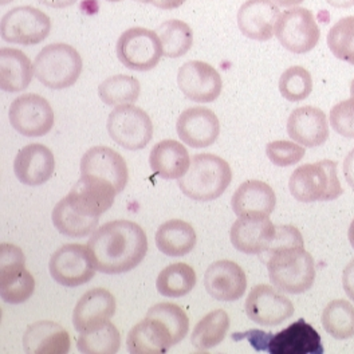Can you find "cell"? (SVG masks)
Wrapping results in <instances>:
<instances>
[{
    "label": "cell",
    "mask_w": 354,
    "mask_h": 354,
    "mask_svg": "<svg viewBox=\"0 0 354 354\" xmlns=\"http://www.w3.org/2000/svg\"><path fill=\"white\" fill-rule=\"evenodd\" d=\"M115 53L120 62L134 71L155 68L164 55L157 32L144 27H132L122 32L117 41Z\"/></svg>",
    "instance_id": "9"
},
{
    "label": "cell",
    "mask_w": 354,
    "mask_h": 354,
    "mask_svg": "<svg viewBox=\"0 0 354 354\" xmlns=\"http://www.w3.org/2000/svg\"><path fill=\"white\" fill-rule=\"evenodd\" d=\"M32 67L34 75L42 85L61 90L78 81L82 73V58L70 44H48L37 55Z\"/></svg>",
    "instance_id": "6"
},
{
    "label": "cell",
    "mask_w": 354,
    "mask_h": 354,
    "mask_svg": "<svg viewBox=\"0 0 354 354\" xmlns=\"http://www.w3.org/2000/svg\"><path fill=\"white\" fill-rule=\"evenodd\" d=\"M115 195L118 194L111 183L91 175H81L66 199L80 214L100 219L114 204Z\"/></svg>",
    "instance_id": "15"
},
{
    "label": "cell",
    "mask_w": 354,
    "mask_h": 354,
    "mask_svg": "<svg viewBox=\"0 0 354 354\" xmlns=\"http://www.w3.org/2000/svg\"><path fill=\"white\" fill-rule=\"evenodd\" d=\"M35 279L26 268L22 250L14 244H0V294L6 304L19 305L31 298Z\"/></svg>",
    "instance_id": "7"
},
{
    "label": "cell",
    "mask_w": 354,
    "mask_h": 354,
    "mask_svg": "<svg viewBox=\"0 0 354 354\" xmlns=\"http://www.w3.org/2000/svg\"><path fill=\"white\" fill-rule=\"evenodd\" d=\"M328 46L335 58L354 66V17L342 18L333 26Z\"/></svg>",
    "instance_id": "38"
},
{
    "label": "cell",
    "mask_w": 354,
    "mask_h": 354,
    "mask_svg": "<svg viewBox=\"0 0 354 354\" xmlns=\"http://www.w3.org/2000/svg\"><path fill=\"white\" fill-rule=\"evenodd\" d=\"M274 3L279 7H297L304 3V0H274Z\"/></svg>",
    "instance_id": "48"
},
{
    "label": "cell",
    "mask_w": 354,
    "mask_h": 354,
    "mask_svg": "<svg viewBox=\"0 0 354 354\" xmlns=\"http://www.w3.org/2000/svg\"><path fill=\"white\" fill-rule=\"evenodd\" d=\"M8 118L12 128L26 137H42L53 129L54 111L48 101L34 93L14 100Z\"/></svg>",
    "instance_id": "13"
},
{
    "label": "cell",
    "mask_w": 354,
    "mask_h": 354,
    "mask_svg": "<svg viewBox=\"0 0 354 354\" xmlns=\"http://www.w3.org/2000/svg\"><path fill=\"white\" fill-rule=\"evenodd\" d=\"M306 153L305 148L298 142L278 140L271 141L266 145V155L268 160L277 167H290L299 162Z\"/></svg>",
    "instance_id": "41"
},
{
    "label": "cell",
    "mask_w": 354,
    "mask_h": 354,
    "mask_svg": "<svg viewBox=\"0 0 354 354\" xmlns=\"http://www.w3.org/2000/svg\"><path fill=\"white\" fill-rule=\"evenodd\" d=\"M157 35L162 46V53L168 58L185 55L194 44V32L188 23L177 19L162 22L157 28Z\"/></svg>",
    "instance_id": "34"
},
{
    "label": "cell",
    "mask_w": 354,
    "mask_h": 354,
    "mask_svg": "<svg viewBox=\"0 0 354 354\" xmlns=\"http://www.w3.org/2000/svg\"><path fill=\"white\" fill-rule=\"evenodd\" d=\"M288 133L295 142L308 148H315L328 141L329 121L326 114L318 108H297L288 117Z\"/></svg>",
    "instance_id": "24"
},
{
    "label": "cell",
    "mask_w": 354,
    "mask_h": 354,
    "mask_svg": "<svg viewBox=\"0 0 354 354\" xmlns=\"http://www.w3.org/2000/svg\"><path fill=\"white\" fill-rule=\"evenodd\" d=\"M141 86L137 78L117 74L106 78L98 86V94L104 104L111 106L133 105L140 95Z\"/></svg>",
    "instance_id": "35"
},
{
    "label": "cell",
    "mask_w": 354,
    "mask_h": 354,
    "mask_svg": "<svg viewBox=\"0 0 354 354\" xmlns=\"http://www.w3.org/2000/svg\"><path fill=\"white\" fill-rule=\"evenodd\" d=\"M277 225L267 215H243L234 223L230 231L231 243L243 254H263L272 242Z\"/></svg>",
    "instance_id": "18"
},
{
    "label": "cell",
    "mask_w": 354,
    "mask_h": 354,
    "mask_svg": "<svg viewBox=\"0 0 354 354\" xmlns=\"http://www.w3.org/2000/svg\"><path fill=\"white\" fill-rule=\"evenodd\" d=\"M133 1H138V3H145V4H148V3H153L155 0H133Z\"/></svg>",
    "instance_id": "50"
},
{
    "label": "cell",
    "mask_w": 354,
    "mask_h": 354,
    "mask_svg": "<svg viewBox=\"0 0 354 354\" xmlns=\"http://www.w3.org/2000/svg\"><path fill=\"white\" fill-rule=\"evenodd\" d=\"M177 85L195 102H214L221 95L223 81L216 68L203 61H189L178 68Z\"/></svg>",
    "instance_id": "16"
},
{
    "label": "cell",
    "mask_w": 354,
    "mask_h": 354,
    "mask_svg": "<svg viewBox=\"0 0 354 354\" xmlns=\"http://www.w3.org/2000/svg\"><path fill=\"white\" fill-rule=\"evenodd\" d=\"M53 279L66 288H77L88 283L95 274L88 245L65 244L58 248L50 259Z\"/></svg>",
    "instance_id": "12"
},
{
    "label": "cell",
    "mask_w": 354,
    "mask_h": 354,
    "mask_svg": "<svg viewBox=\"0 0 354 354\" xmlns=\"http://www.w3.org/2000/svg\"><path fill=\"white\" fill-rule=\"evenodd\" d=\"M51 218L55 228L62 235L70 238H85L91 235L100 223V219L97 218H88L75 211L66 198L54 207Z\"/></svg>",
    "instance_id": "31"
},
{
    "label": "cell",
    "mask_w": 354,
    "mask_h": 354,
    "mask_svg": "<svg viewBox=\"0 0 354 354\" xmlns=\"http://www.w3.org/2000/svg\"><path fill=\"white\" fill-rule=\"evenodd\" d=\"M288 189L301 203L338 199L344 189L337 175V162L322 160L298 167L290 176Z\"/></svg>",
    "instance_id": "5"
},
{
    "label": "cell",
    "mask_w": 354,
    "mask_h": 354,
    "mask_svg": "<svg viewBox=\"0 0 354 354\" xmlns=\"http://www.w3.org/2000/svg\"><path fill=\"white\" fill-rule=\"evenodd\" d=\"M10 1H12V0H1V4H7V3H10Z\"/></svg>",
    "instance_id": "52"
},
{
    "label": "cell",
    "mask_w": 354,
    "mask_h": 354,
    "mask_svg": "<svg viewBox=\"0 0 354 354\" xmlns=\"http://www.w3.org/2000/svg\"><path fill=\"white\" fill-rule=\"evenodd\" d=\"M232 180L230 164L211 153L195 155L189 169L178 180L181 192L189 199L211 201L225 192Z\"/></svg>",
    "instance_id": "4"
},
{
    "label": "cell",
    "mask_w": 354,
    "mask_h": 354,
    "mask_svg": "<svg viewBox=\"0 0 354 354\" xmlns=\"http://www.w3.org/2000/svg\"><path fill=\"white\" fill-rule=\"evenodd\" d=\"M148 315H152L162 321L174 334L177 344L181 342L189 330V319L185 311L175 304L164 302L157 304L148 310Z\"/></svg>",
    "instance_id": "40"
},
{
    "label": "cell",
    "mask_w": 354,
    "mask_h": 354,
    "mask_svg": "<svg viewBox=\"0 0 354 354\" xmlns=\"http://www.w3.org/2000/svg\"><path fill=\"white\" fill-rule=\"evenodd\" d=\"M156 245L158 250L172 258L184 257L194 250L198 242L196 231L184 221L172 219L161 224L156 232Z\"/></svg>",
    "instance_id": "30"
},
{
    "label": "cell",
    "mask_w": 354,
    "mask_h": 354,
    "mask_svg": "<svg viewBox=\"0 0 354 354\" xmlns=\"http://www.w3.org/2000/svg\"><path fill=\"white\" fill-rule=\"evenodd\" d=\"M115 313V298L105 288L85 292L73 311V325L80 333L93 330L106 324Z\"/></svg>",
    "instance_id": "22"
},
{
    "label": "cell",
    "mask_w": 354,
    "mask_h": 354,
    "mask_svg": "<svg viewBox=\"0 0 354 354\" xmlns=\"http://www.w3.org/2000/svg\"><path fill=\"white\" fill-rule=\"evenodd\" d=\"M120 346V332L109 321L93 330L81 333L77 341L78 351L84 354H115Z\"/></svg>",
    "instance_id": "36"
},
{
    "label": "cell",
    "mask_w": 354,
    "mask_h": 354,
    "mask_svg": "<svg viewBox=\"0 0 354 354\" xmlns=\"http://www.w3.org/2000/svg\"><path fill=\"white\" fill-rule=\"evenodd\" d=\"M244 309L252 322L263 326L281 325L294 314V305L288 297L268 285L252 288L245 299Z\"/></svg>",
    "instance_id": "14"
},
{
    "label": "cell",
    "mask_w": 354,
    "mask_h": 354,
    "mask_svg": "<svg viewBox=\"0 0 354 354\" xmlns=\"http://www.w3.org/2000/svg\"><path fill=\"white\" fill-rule=\"evenodd\" d=\"M178 138L191 148H207L221 134V122L216 114L208 108H188L177 118Z\"/></svg>",
    "instance_id": "17"
},
{
    "label": "cell",
    "mask_w": 354,
    "mask_h": 354,
    "mask_svg": "<svg viewBox=\"0 0 354 354\" xmlns=\"http://www.w3.org/2000/svg\"><path fill=\"white\" fill-rule=\"evenodd\" d=\"M177 345L171 329L158 318L148 315L128 334L127 346L131 354H164Z\"/></svg>",
    "instance_id": "23"
},
{
    "label": "cell",
    "mask_w": 354,
    "mask_h": 354,
    "mask_svg": "<svg viewBox=\"0 0 354 354\" xmlns=\"http://www.w3.org/2000/svg\"><path fill=\"white\" fill-rule=\"evenodd\" d=\"M342 286H344L346 295L354 302V258L344 268Z\"/></svg>",
    "instance_id": "43"
},
{
    "label": "cell",
    "mask_w": 354,
    "mask_h": 354,
    "mask_svg": "<svg viewBox=\"0 0 354 354\" xmlns=\"http://www.w3.org/2000/svg\"><path fill=\"white\" fill-rule=\"evenodd\" d=\"M281 12L271 0H247L238 12V26L244 37L265 42L274 37Z\"/></svg>",
    "instance_id": "21"
},
{
    "label": "cell",
    "mask_w": 354,
    "mask_h": 354,
    "mask_svg": "<svg viewBox=\"0 0 354 354\" xmlns=\"http://www.w3.org/2000/svg\"><path fill=\"white\" fill-rule=\"evenodd\" d=\"M208 294L221 302H235L245 292L247 278L243 268L232 261H218L209 266L204 275Z\"/></svg>",
    "instance_id": "20"
},
{
    "label": "cell",
    "mask_w": 354,
    "mask_h": 354,
    "mask_svg": "<svg viewBox=\"0 0 354 354\" xmlns=\"http://www.w3.org/2000/svg\"><path fill=\"white\" fill-rule=\"evenodd\" d=\"M38 1L51 8H66L68 6L74 4L77 0H38Z\"/></svg>",
    "instance_id": "46"
},
{
    "label": "cell",
    "mask_w": 354,
    "mask_h": 354,
    "mask_svg": "<svg viewBox=\"0 0 354 354\" xmlns=\"http://www.w3.org/2000/svg\"><path fill=\"white\" fill-rule=\"evenodd\" d=\"M326 1L337 8H351L354 6V0H326Z\"/></svg>",
    "instance_id": "47"
},
{
    "label": "cell",
    "mask_w": 354,
    "mask_h": 354,
    "mask_svg": "<svg viewBox=\"0 0 354 354\" xmlns=\"http://www.w3.org/2000/svg\"><path fill=\"white\" fill-rule=\"evenodd\" d=\"M149 164L157 176L177 180L189 169L191 158L187 148L176 140H162L152 148Z\"/></svg>",
    "instance_id": "28"
},
{
    "label": "cell",
    "mask_w": 354,
    "mask_h": 354,
    "mask_svg": "<svg viewBox=\"0 0 354 354\" xmlns=\"http://www.w3.org/2000/svg\"><path fill=\"white\" fill-rule=\"evenodd\" d=\"M185 1L187 0H155L153 4L160 10H175L183 6Z\"/></svg>",
    "instance_id": "45"
},
{
    "label": "cell",
    "mask_w": 354,
    "mask_h": 354,
    "mask_svg": "<svg viewBox=\"0 0 354 354\" xmlns=\"http://www.w3.org/2000/svg\"><path fill=\"white\" fill-rule=\"evenodd\" d=\"M51 21L44 11L21 6L8 11L0 23L1 38L8 44L32 46L41 44L48 37Z\"/></svg>",
    "instance_id": "10"
},
{
    "label": "cell",
    "mask_w": 354,
    "mask_h": 354,
    "mask_svg": "<svg viewBox=\"0 0 354 354\" xmlns=\"http://www.w3.org/2000/svg\"><path fill=\"white\" fill-rule=\"evenodd\" d=\"M330 125L342 137L354 138V97L333 106Z\"/></svg>",
    "instance_id": "42"
},
{
    "label": "cell",
    "mask_w": 354,
    "mask_h": 354,
    "mask_svg": "<svg viewBox=\"0 0 354 354\" xmlns=\"http://www.w3.org/2000/svg\"><path fill=\"white\" fill-rule=\"evenodd\" d=\"M235 215H267L270 216L277 205L274 189L261 180H248L236 189L231 200Z\"/></svg>",
    "instance_id": "27"
},
{
    "label": "cell",
    "mask_w": 354,
    "mask_h": 354,
    "mask_svg": "<svg viewBox=\"0 0 354 354\" xmlns=\"http://www.w3.org/2000/svg\"><path fill=\"white\" fill-rule=\"evenodd\" d=\"M81 175L102 178L121 194L128 183V165L122 156L109 147H93L82 156L80 164Z\"/></svg>",
    "instance_id": "19"
},
{
    "label": "cell",
    "mask_w": 354,
    "mask_h": 354,
    "mask_svg": "<svg viewBox=\"0 0 354 354\" xmlns=\"http://www.w3.org/2000/svg\"><path fill=\"white\" fill-rule=\"evenodd\" d=\"M111 140L127 151L145 148L153 136V124L148 113L134 105L115 106L106 124Z\"/></svg>",
    "instance_id": "8"
},
{
    "label": "cell",
    "mask_w": 354,
    "mask_h": 354,
    "mask_svg": "<svg viewBox=\"0 0 354 354\" xmlns=\"http://www.w3.org/2000/svg\"><path fill=\"white\" fill-rule=\"evenodd\" d=\"M196 285V272L187 263L168 266L157 277L156 286L161 295L180 298L191 292Z\"/></svg>",
    "instance_id": "33"
},
{
    "label": "cell",
    "mask_w": 354,
    "mask_h": 354,
    "mask_svg": "<svg viewBox=\"0 0 354 354\" xmlns=\"http://www.w3.org/2000/svg\"><path fill=\"white\" fill-rule=\"evenodd\" d=\"M34 75L30 58L17 48L0 50V88L7 93H18L28 88Z\"/></svg>",
    "instance_id": "29"
},
{
    "label": "cell",
    "mask_w": 354,
    "mask_h": 354,
    "mask_svg": "<svg viewBox=\"0 0 354 354\" xmlns=\"http://www.w3.org/2000/svg\"><path fill=\"white\" fill-rule=\"evenodd\" d=\"M351 94H352V97H354V80L351 84Z\"/></svg>",
    "instance_id": "51"
},
{
    "label": "cell",
    "mask_w": 354,
    "mask_h": 354,
    "mask_svg": "<svg viewBox=\"0 0 354 354\" xmlns=\"http://www.w3.org/2000/svg\"><path fill=\"white\" fill-rule=\"evenodd\" d=\"M55 169L53 152L42 144H30L22 148L14 161V171L24 185H42Z\"/></svg>",
    "instance_id": "25"
},
{
    "label": "cell",
    "mask_w": 354,
    "mask_h": 354,
    "mask_svg": "<svg viewBox=\"0 0 354 354\" xmlns=\"http://www.w3.org/2000/svg\"><path fill=\"white\" fill-rule=\"evenodd\" d=\"M324 329L335 339L354 335V306L345 299H334L322 313Z\"/></svg>",
    "instance_id": "37"
},
{
    "label": "cell",
    "mask_w": 354,
    "mask_h": 354,
    "mask_svg": "<svg viewBox=\"0 0 354 354\" xmlns=\"http://www.w3.org/2000/svg\"><path fill=\"white\" fill-rule=\"evenodd\" d=\"M275 35L279 44L292 54L309 53L321 38L313 12L301 7L288 10L279 17Z\"/></svg>",
    "instance_id": "11"
},
{
    "label": "cell",
    "mask_w": 354,
    "mask_h": 354,
    "mask_svg": "<svg viewBox=\"0 0 354 354\" xmlns=\"http://www.w3.org/2000/svg\"><path fill=\"white\" fill-rule=\"evenodd\" d=\"M342 169H344V176L346 183L354 188V149L351 151L346 156V158L344 160Z\"/></svg>",
    "instance_id": "44"
},
{
    "label": "cell",
    "mask_w": 354,
    "mask_h": 354,
    "mask_svg": "<svg viewBox=\"0 0 354 354\" xmlns=\"http://www.w3.org/2000/svg\"><path fill=\"white\" fill-rule=\"evenodd\" d=\"M230 329V317L224 310L218 309L207 314L195 326L191 344L198 351H208L218 346Z\"/></svg>",
    "instance_id": "32"
},
{
    "label": "cell",
    "mask_w": 354,
    "mask_h": 354,
    "mask_svg": "<svg viewBox=\"0 0 354 354\" xmlns=\"http://www.w3.org/2000/svg\"><path fill=\"white\" fill-rule=\"evenodd\" d=\"M95 268L104 274L128 272L142 262L148 252L145 231L134 221H109L95 230L88 241Z\"/></svg>",
    "instance_id": "2"
},
{
    "label": "cell",
    "mask_w": 354,
    "mask_h": 354,
    "mask_svg": "<svg viewBox=\"0 0 354 354\" xmlns=\"http://www.w3.org/2000/svg\"><path fill=\"white\" fill-rule=\"evenodd\" d=\"M259 257L267 265L271 283L283 292L302 294L315 281L314 259L294 225H277L272 242Z\"/></svg>",
    "instance_id": "1"
},
{
    "label": "cell",
    "mask_w": 354,
    "mask_h": 354,
    "mask_svg": "<svg viewBox=\"0 0 354 354\" xmlns=\"http://www.w3.org/2000/svg\"><path fill=\"white\" fill-rule=\"evenodd\" d=\"M23 349L27 354H66L70 351V335L59 324L39 321L27 328Z\"/></svg>",
    "instance_id": "26"
},
{
    "label": "cell",
    "mask_w": 354,
    "mask_h": 354,
    "mask_svg": "<svg viewBox=\"0 0 354 354\" xmlns=\"http://www.w3.org/2000/svg\"><path fill=\"white\" fill-rule=\"evenodd\" d=\"M348 238H349V242L352 244V247L354 248V219L349 225V231H348Z\"/></svg>",
    "instance_id": "49"
},
{
    "label": "cell",
    "mask_w": 354,
    "mask_h": 354,
    "mask_svg": "<svg viewBox=\"0 0 354 354\" xmlns=\"http://www.w3.org/2000/svg\"><path fill=\"white\" fill-rule=\"evenodd\" d=\"M313 90V78L302 66H291L283 71L279 80V91L290 102L304 101Z\"/></svg>",
    "instance_id": "39"
},
{
    "label": "cell",
    "mask_w": 354,
    "mask_h": 354,
    "mask_svg": "<svg viewBox=\"0 0 354 354\" xmlns=\"http://www.w3.org/2000/svg\"><path fill=\"white\" fill-rule=\"evenodd\" d=\"M108 1H121V0H108Z\"/></svg>",
    "instance_id": "53"
},
{
    "label": "cell",
    "mask_w": 354,
    "mask_h": 354,
    "mask_svg": "<svg viewBox=\"0 0 354 354\" xmlns=\"http://www.w3.org/2000/svg\"><path fill=\"white\" fill-rule=\"evenodd\" d=\"M234 339L245 338L257 352L270 354H324L321 335L304 318L277 334L248 330L235 333Z\"/></svg>",
    "instance_id": "3"
}]
</instances>
